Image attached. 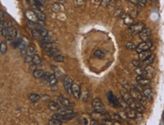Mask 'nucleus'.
I'll list each match as a JSON object with an SVG mask.
<instances>
[{
    "instance_id": "44",
    "label": "nucleus",
    "mask_w": 164,
    "mask_h": 125,
    "mask_svg": "<svg viewBox=\"0 0 164 125\" xmlns=\"http://www.w3.org/2000/svg\"><path fill=\"white\" fill-rule=\"evenodd\" d=\"M129 15H131L132 17V18H134V17H137V15L138 14V11L137 9H135V8H133V9H131L130 12H129Z\"/></svg>"
},
{
    "instance_id": "28",
    "label": "nucleus",
    "mask_w": 164,
    "mask_h": 125,
    "mask_svg": "<svg viewBox=\"0 0 164 125\" xmlns=\"http://www.w3.org/2000/svg\"><path fill=\"white\" fill-rule=\"evenodd\" d=\"M29 99L33 103H36L37 102L39 99H40V96L36 94H31L30 96H29Z\"/></svg>"
},
{
    "instance_id": "7",
    "label": "nucleus",
    "mask_w": 164,
    "mask_h": 125,
    "mask_svg": "<svg viewBox=\"0 0 164 125\" xmlns=\"http://www.w3.org/2000/svg\"><path fill=\"white\" fill-rule=\"evenodd\" d=\"M25 15L27 17V18L28 19L30 22L35 23H36L39 21V18L36 14L35 13V11L33 10H27L25 11Z\"/></svg>"
},
{
    "instance_id": "53",
    "label": "nucleus",
    "mask_w": 164,
    "mask_h": 125,
    "mask_svg": "<svg viewBox=\"0 0 164 125\" xmlns=\"http://www.w3.org/2000/svg\"><path fill=\"white\" fill-rule=\"evenodd\" d=\"M95 1H96V2H98V1H101V0H95Z\"/></svg>"
},
{
    "instance_id": "14",
    "label": "nucleus",
    "mask_w": 164,
    "mask_h": 125,
    "mask_svg": "<svg viewBox=\"0 0 164 125\" xmlns=\"http://www.w3.org/2000/svg\"><path fill=\"white\" fill-rule=\"evenodd\" d=\"M151 54H152V52L150 51V49L146 50V51H141L140 53H138L139 60H141V61H144L147 57H149Z\"/></svg>"
},
{
    "instance_id": "32",
    "label": "nucleus",
    "mask_w": 164,
    "mask_h": 125,
    "mask_svg": "<svg viewBox=\"0 0 164 125\" xmlns=\"http://www.w3.org/2000/svg\"><path fill=\"white\" fill-rule=\"evenodd\" d=\"M41 62V57L37 55V54H34L33 56V63L38 65Z\"/></svg>"
},
{
    "instance_id": "8",
    "label": "nucleus",
    "mask_w": 164,
    "mask_h": 125,
    "mask_svg": "<svg viewBox=\"0 0 164 125\" xmlns=\"http://www.w3.org/2000/svg\"><path fill=\"white\" fill-rule=\"evenodd\" d=\"M73 80L70 78L69 76H65L64 78V88L65 90H67V92L70 94H72V86H73Z\"/></svg>"
},
{
    "instance_id": "6",
    "label": "nucleus",
    "mask_w": 164,
    "mask_h": 125,
    "mask_svg": "<svg viewBox=\"0 0 164 125\" xmlns=\"http://www.w3.org/2000/svg\"><path fill=\"white\" fill-rule=\"evenodd\" d=\"M138 35H139V38L143 41H149V39L151 36V30L149 28H145L138 33Z\"/></svg>"
},
{
    "instance_id": "38",
    "label": "nucleus",
    "mask_w": 164,
    "mask_h": 125,
    "mask_svg": "<svg viewBox=\"0 0 164 125\" xmlns=\"http://www.w3.org/2000/svg\"><path fill=\"white\" fill-rule=\"evenodd\" d=\"M27 54L30 55V56H33L34 53H35V49L33 48L32 46H30V47H28L27 48Z\"/></svg>"
},
{
    "instance_id": "16",
    "label": "nucleus",
    "mask_w": 164,
    "mask_h": 125,
    "mask_svg": "<svg viewBox=\"0 0 164 125\" xmlns=\"http://www.w3.org/2000/svg\"><path fill=\"white\" fill-rule=\"evenodd\" d=\"M57 46V44L55 42H49V43H42V48L45 51H50V50L55 48Z\"/></svg>"
},
{
    "instance_id": "45",
    "label": "nucleus",
    "mask_w": 164,
    "mask_h": 125,
    "mask_svg": "<svg viewBox=\"0 0 164 125\" xmlns=\"http://www.w3.org/2000/svg\"><path fill=\"white\" fill-rule=\"evenodd\" d=\"M55 76H56V78H58V79H61V78H63V74L61 72L60 70H55Z\"/></svg>"
},
{
    "instance_id": "3",
    "label": "nucleus",
    "mask_w": 164,
    "mask_h": 125,
    "mask_svg": "<svg viewBox=\"0 0 164 125\" xmlns=\"http://www.w3.org/2000/svg\"><path fill=\"white\" fill-rule=\"evenodd\" d=\"M125 112L128 118H130V119H138L139 116L141 115V112H137L136 110H135L134 109L131 108L129 106L125 108Z\"/></svg>"
},
{
    "instance_id": "33",
    "label": "nucleus",
    "mask_w": 164,
    "mask_h": 125,
    "mask_svg": "<svg viewBox=\"0 0 164 125\" xmlns=\"http://www.w3.org/2000/svg\"><path fill=\"white\" fill-rule=\"evenodd\" d=\"M125 47L127 49H129V50H134V49L136 48L137 46L134 43H132V42H130V41H127V42L125 44Z\"/></svg>"
},
{
    "instance_id": "2",
    "label": "nucleus",
    "mask_w": 164,
    "mask_h": 125,
    "mask_svg": "<svg viewBox=\"0 0 164 125\" xmlns=\"http://www.w3.org/2000/svg\"><path fill=\"white\" fill-rule=\"evenodd\" d=\"M145 28V26L144 23L142 22H138L137 23H133L132 25H130V27L128 29V32L129 34L135 35V34L139 33Z\"/></svg>"
},
{
    "instance_id": "51",
    "label": "nucleus",
    "mask_w": 164,
    "mask_h": 125,
    "mask_svg": "<svg viewBox=\"0 0 164 125\" xmlns=\"http://www.w3.org/2000/svg\"><path fill=\"white\" fill-rule=\"evenodd\" d=\"M91 124H98V122L95 119V120H93L92 121V122H91Z\"/></svg>"
},
{
    "instance_id": "13",
    "label": "nucleus",
    "mask_w": 164,
    "mask_h": 125,
    "mask_svg": "<svg viewBox=\"0 0 164 125\" xmlns=\"http://www.w3.org/2000/svg\"><path fill=\"white\" fill-rule=\"evenodd\" d=\"M122 20H123V23L126 25H132L134 23V19L131 15H129V14H122V15L121 16Z\"/></svg>"
},
{
    "instance_id": "27",
    "label": "nucleus",
    "mask_w": 164,
    "mask_h": 125,
    "mask_svg": "<svg viewBox=\"0 0 164 125\" xmlns=\"http://www.w3.org/2000/svg\"><path fill=\"white\" fill-rule=\"evenodd\" d=\"M32 36L36 40H40L41 37H42V36H41L39 31L38 30H36V29H34V30H32Z\"/></svg>"
},
{
    "instance_id": "24",
    "label": "nucleus",
    "mask_w": 164,
    "mask_h": 125,
    "mask_svg": "<svg viewBox=\"0 0 164 125\" xmlns=\"http://www.w3.org/2000/svg\"><path fill=\"white\" fill-rule=\"evenodd\" d=\"M57 82H58V78H56V76H55V74H52L50 78H49L48 79V83L49 85H50L51 86H53V85H55L57 84Z\"/></svg>"
},
{
    "instance_id": "10",
    "label": "nucleus",
    "mask_w": 164,
    "mask_h": 125,
    "mask_svg": "<svg viewBox=\"0 0 164 125\" xmlns=\"http://www.w3.org/2000/svg\"><path fill=\"white\" fill-rule=\"evenodd\" d=\"M145 78L150 79V78H152L155 76L156 70L153 66H145Z\"/></svg>"
},
{
    "instance_id": "23",
    "label": "nucleus",
    "mask_w": 164,
    "mask_h": 125,
    "mask_svg": "<svg viewBox=\"0 0 164 125\" xmlns=\"http://www.w3.org/2000/svg\"><path fill=\"white\" fill-rule=\"evenodd\" d=\"M11 26L10 23H8L7 22H5L4 23V27L2 28V30H0V32H1V35L2 36H4L5 37V36L7 35V32L8 31H9V27Z\"/></svg>"
},
{
    "instance_id": "39",
    "label": "nucleus",
    "mask_w": 164,
    "mask_h": 125,
    "mask_svg": "<svg viewBox=\"0 0 164 125\" xmlns=\"http://www.w3.org/2000/svg\"><path fill=\"white\" fill-rule=\"evenodd\" d=\"M52 8L53 11H55V12H58V11H60V10H61V5H59V4H58V3H55L54 5H52Z\"/></svg>"
},
{
    "instance_id": "43",
    "label": "nucleus",
    "mask_w": 164,
    "mask_h": 125,
    "mask_svg": "<svg viewBox=\"0 0 164 125\" xmlns=\"http://www.w3.org/2000/svg\"><path fill=\"white\" fill-rule=\"evenodd\" d=\"M54 60H55L56 62H64V61L65 58H64V57L61 56V55H58V56H56V57H54Z\"/></svg>"
},
{
    "instance_id": "4",
    "label": "nucleus",
    "mask_w": 164,
    "mask_h": 125,
    "mask_svg": "<svg viewBox=\"0 0 164 125\" xmlns=\"http://www.w3.org/2000/svg\"><path fill=\"white\" fill-rule=\"evenodd\" d=\"M107 98H108V100L110 103V105L113 106V107L118 108V107L121 106L120 102L118 100L117 97L111 92V91H110V92L107 94Z\"/></svg>"
},
{
    "instance_id": "19",
    "label": "nucleus",
    "mask_w": 164,
    "mask_h": 125,
    "mask_svg": "<svg viewBox=\"0 0 164 125\" xmlns=\"http://www.w3.org/2000/svg\"><path fill=\"white\" fill-rule=\"evenodd\" d=\"M28 43H29V39H28L27 38H26V37H23V38H22V39H21V41H20V43L19 45L18 48L20 50V51L23 50V49L27 48V46L28 45Z\"/></svg>"
},
{
    "instance_id": "34",
    "label": "nucleus",
    "mask_w": 164,
    "mask_h": 125,
    "mask_svg": "<svg viewBox=\"0 0 164 125\" xmlns=\"http://www.w3.org/2000/svg\"><path fill=\"white\" fill-rule=\"evenodd\" d=\"M135 72L137 73L138 76H141L145 77V69L138 67V68H137L136 69H135Z\"/></svg>"
},
{
    "instance_id": "54",
    "label": "nucleus",
    "mask_w": 164,
    "mask_h": 125,
    "mask_svg": "<svg viewBox=\"0 0 164 125\" xmlns=\"http://www.w3.org/2000/svg\"><path fill=\"white\" fill-rule=\"evenodd\" d=\"M153 1H157V0H153Z\"/></svg>"
},
{
    "instance_id": "42",
    "label": "nucleus",
    "mask_w": 164,
    "mask_h": 125,
    "mask_svg": "<svg viewBox=\"0 0 164 125\" xmlns=\"http://www.w3.org/2000/svg\"><path fill=\"white\" fill-rule=\"evenodd\" d=\"M20 41H21V39H14L13 41H12V45H13V47L14 48H18Z\"/></svg>"
},
{
    "instance_id": "25",
    "label": "nucleus",
    "mask_w": 164,
    "mask_h": 125,
    "mask_svg": "<svg viewBox=\"0 0 164 125\" xmlns=\"http://www.w3.org/2000/svg\"><path fill=\"white\" fill-rule=\"evenodd\" d=\"M48 107L49 109L52 111H58L59 109V106L54 101H51L48 103Z\"/></svg>"
},
{
    "instance_id": "35",
    "label": "nucleus",
    "mask_w": 164,
    "mask_h": 125,
    "mask_svg": "<svg viewBox=\"0 0 164 125\" xmlns=\"http://www.w3.org/2000/svg\"><path fill=\"white\" fill-rule=\"evenodd\" d=\"M142 62L143 61H141V60H133L132 62V63L136 68H138V67H141V66H143L142 65Z\"/></svg>"
},
{
    "instance_id": "31",
    "label": "nucleus",
    "mask_w": 164,
    "mask_h": 125,
    "mask_svg": "<svg viewBox=\"0 0 164 125\" xmlns=\"http://www.w3.org/2000/svg\"><path fill=\"white\" fill-rule=\"evenodd\" d=\"M48 124H50V125H61V124H62V121L58 120V119H55V118H52V119L48 121Z\"/></svg>"
},
{
    "instance_id": "40",
    "label": "nucleus",
    "mask_w": 164,
    "mask_h": 125,
    "mask_svg": "<svg viewBox=\"0 0 164 125\" xmlns=\"http://www.w3.org/2000/svg\"><path fill=\"white\" fill-rule=\"evenodd\" d=\"M23 60H24V62H25L26 63H30V62H33V56L27 54L26 56H24Z\"/></svg>"
},
{
    "instance_id": "1",
    "label": "nucleus",
    "mask_w": 164,
    "mask_h": 125,
    "mask_svg": "<svg viewBox=\"0 0 164 125\" xmlns=\"http://www.w3.org/2000/svg\"><path fill=\"white\" fill-rule=\"evenodd\" d=\"M92 106L93 109L95 110V112H98V113L104 114L105 113V108L104 104L102 103L101 100L98 98H95V99H93V101L92 103Z\"/></svg>"
},
{
    "instance_id": "52",
    "label": "nucleus",
    "mask_w": 164,
    "mask_h": 125,
    "mask_svg": "<svg viewBox=\"0 0 164 125\" xmlns=\"http://www.w3.org/2000/svg\"><path fill=\"white\" fill-rule=\"evenodd\" d=\"M27 1L29 2L30 4H31V5H33V4L34 3V0H27Z\"/></svg>"
},
{
    "instance_id": "30",
    "label": "nucleus",
    "mask_w": 164,
    "mask_h": 125,
    "mask_svg": "<svg viewBox=\"0 0 164 125\" xmlns=\"http://www.w3.org/2000/svg\"><path fill=\"white\" fill-rule=\"evenodd\" d=\"M44 75V72L42 70H35L33 72V76L36 78H42Z\"/></svg>"
},
{
    "instance_id": "18",
    "label": "nucleus",
    "mask_w": 164,
    "mask_h": 125,
    "mask_svg": "<svg viewBox=\"0 0 164 125\" xmlns=\"http://www.w3.org/2000/svg\"><path fill=\"white\" fill-rule=\"evenodd\" d=\"M58 99H59L60 103L64 106H71L73 105V103H71L69 99L65 98L64 97H62V96H59Z\"/></svg>"
},
{
    "instance_id": "5",
    "label": "nucleus",
    "mask_w": 164,
    "mask_h": 125,
    "mask_svg": "<svg viewBox=\"0 0 164 125\" xmlns=\"http://www.w3.org/2000/svg\"><path fill=\"white\" fill-rule=\"evenodd\" d=\"M151 47H152V42L150 41H142L141 43L139 44L135 48V51L137 53H140L141 51H146V50H149Z\"/></svg>"
},
{
    "instance_id": "21",
    "label": "nucleus",
    "mask_w": 164,
    "mask_h": 125,
    "mask_svg": "<svg viewBox=\"0 0 164 125\" xmlns=\"http://www.w3.org/2000/svg\"><path fill=\"white\" fill-rule=\"evenodd\" d=\"M33 11H35V13L36 14V15H37L39 20H45V19H46V15H45V14L42 12V11H41V10L38 9L37 8H34Z\"/></svg>"
},
{
    "instance_id": "50",
    "label": "nucleus",
    "mask_w": 164,
    "mask_h": 125,
    "mask_svg": "<svg viewBox=\"0 0 164 125\" xmlns=\"http://www.w3.org/2000/svg\"><path fill=\"white\" fill-rule=\"evenodd\" d=\"M110 0H103V2H102V5H104V6L108 5L110 4Z\"/></svg>"
},
{
    "instance_id": "49",
    "label": "nucleus",
    "mask_w": 164,
    "mask_h": 125,
    "mask_svg": "<svg viewBox=\"0 0 164 125\" xmlns=\"http://www.w3.org/2000/svg\"><path fill=\"white\" fill-rule=\"evenodd\" d=\"M126 1L129 2L130 3L133 4V5H138V0H126Z\"/></svg>"
},
{
    "instance_id": "47",
    "label": "nucleus",
    "mask_w": 164,
    "mask_h": 125,
    "mask_svg": "<svg viewBox=\"0 0 164 125\" xmlns=\"http://www.w3.org/2000/svg\"><path fill=\"white\" fill-rule=\"evenodd\" d=\"M146 5V0H138V5L141 7H145Z\"/></svg>"
},
{
    "instance_id": "41",
    "label": "nucleus",
    "mask_w": 164,
    "mask_h": 125,
    "mask_svg": "<svg viewBox=\"0 0 164 125\" xmlns=\"http://www.w3.org/2000/svg\"><path fill=\"white\" fill-rule=\"evenodd\" d=\"M40 32L41 36H42V37H45V36H48V31L46 30V29L45 28H40L39 30H38Z\"/></svg>"
},
{
    "instance_id": "36",
    "label": "nucleus",
    "mask_w": 164,
    "mask_h": 125,
    "mask_svg": "<svg viewBox=\"0 0 164 125\" xmlns=\"http://www.w3.org/2000/svg\"><path fill=\"white\" fill-rule=\"evenodd\" d=\"M7 51V45L5 41H2L1 42V54H5Z\"/></svg>"
},
{
    "instance_id": "26",
    "label": "nucleus",
    "mask_w": 164,
    "mask_h": 125,
    "mask_svg": "<svg viewBox=\"0 0 164 125\" xmlns=\"http://www.w3.org/2000/svg\"><path fill=\"white\" fill-rule=\"evenodd\" d=\"M76 115H77V113H74V112H72V113H70V114L64 115L63 117H64V121H69V120H71V119H73V118H74Z\"/></svg>"
},
{
    "instance_id": "46",
    "label": "nucleus",
    "mask_w": 164,
    "mask_h": 125,
    "mask_svg": "<svg viewBox=\"0 0 164 125\" xmlns=\"http://www.w3.org/2000/svg\"><path fill=\"white\" fill-rule=\"evenodd\" d=\"M36 64H31L30 66V67H29V71L30 72H33L34 71L36 70Z\"/></svg>"
},
{
    "instance_id": "9",
    "label": "nucleus",
    "mask_w": 164,
    "mask_h": 125,
    "mask_svg": "<svg viewBox=\"0 0 164 125\" xmlns=\"http://www.w3.org/2000/svg\"><path fill=\"white\" fill-rule=\"evenodd\" d=\"M16 36H17V30H16V29L13 27H9V31L7 32V35L5 36V39L8 41H13Z\"/></svg>"
},
{
    "instance_id": "20",
    "label": "nucleus",
    "mask_w": 164,
    "mask_h": 125,
    "mask_svg": "<svg viewBox=\"0 0 164 125\" xmlns=\"http://www.w3.org/2000/svg\"><path fill=\"white\" fill-rule=\"evenodd\" d=\"M46 54L49 57H55L56 56H58L59 55V54H60V51L58 49H57L56 48H53L52 50H50V51H48L46 52Z\"/></svg>"
},
{
    "instance_id": "29",
    "label": "nucleus",
    "mask_w": 164,
    "mask_h": 125,
    "mask_svg": "<svg viewBox=\"0 0 164 125\" xmlns=\"http://www.w3.org/2000/svg\"><path fill=\"white\" fill-rule=\"evenodd\" d=\"M94 55H95V57L99 58V59H103V58H104V57H105L104 53L102 52L101 51H100V50H97V51L94 52Z\"/></svg>"
},
{
    "instance_id": "22",
    "label": "nucleus",
    "mask_w": 164,
    "mask_h": 125,
    "mask_svg": "<svg viewBox=\"0 0 164 125\" xmlns=\"http://www.w3.org/2000/svg\"><path fill=\"white\" fill-rule=\"evenodd\" d=\"M73 110L70 109V108H59L58 110V113L61 114V115H67V114H70L72 113Z\"/></svg>"
},
{
    "instance_id": "12",
    "label": "nucleus",
    "mask_w": 164,
    "mask_h": 125,
    "mask_svg": "<svg viewBox=\"0 0 164 125\" xmlns=\"http://www.w3.org/2000/svg\"><path fill=\"white\" fill-rule=\"evenodd\" d=\"M72 94L73 96L76 99H79L80 97V95H81V89H80V87L79 85L77 84H73L72 86Z\"/></svg>"
},
{
    "instance_id": "37",
    "label": "nucleus",
    "mask_w": 164,
    "mask_h": 125,
    "mask_svg": "<svg viewBox=\"0 0 164 125\" xmlns=\"http://www.w3.org/2000/svg\"><path fill=\"white\" fill-rule=\"evenodd\" d=\"M42 43H49V42H53V41L52 40V39L49 36H45V37H42Z\"/></svg>"
},
{
    "instance_id": "11",
    "label": "nucleus",
    "mask_w": 164,
    "mask_h": 125,
    "mask_svg": "<svg viewBox=\"0 0 164 125\" xmlns=\"http://www.w3.org/2000/svg\"><path fill=\"white\" fill-rule=\"evenodd\" d=\"M136 81L141 87H145L150 85V79L141 76H138V77L136 78Z\"/></svg>"
},
{
    "instance_id": "15",
    "label": "nucleus",
    "mask_w": 164,
    "mask_h": 125,
    "mask_svg": "<svg viewBox=\"0 0 164 125\" xmlns=\"http://www.w3.org/2000/svg\"><path fill=\"white\" fill-rule=\"evenodd\" d=\"M142 94L145 96V97H147L149 100H152L154 99V93L152 90L150 88H145L143 89L142 90Z\"/></svg>"
},
{
    "instance_id": "17",
    "label": "nucleus",
    "mask_w": 164,
    "mask_h": 125,
    "mask_svg": "<svg viewBox=\"0 0 164 125\" xmlns=\"http://www.w3.org/2000/svg\"><path fill=\"white\" fill-rule=\"evenodd\" d=\"M155 60V55L154 54H151L149 57H147L146 60H145L144 61L142 62V65L145 66H150V64H152L154 61Z\"/></svg>"
},
{
    "instance_id": "48",
    "label": "nucleus",
    "mask_w": 164,
    "mask_h": 125,
    "mask_svg": "<svg viewBox=\"0 0 164 125\" xmlns=\"http://www.w3.org/2000/svg\"><path fill=\"white\" fill-rule=\"evenodd\" d=\"M51 75L52 74H50V73H48V72H46V73H44V75L42 76V78H43L45 80H48V79H49V78H50V76H51Z\"/></svg>"
}]
</instances>
